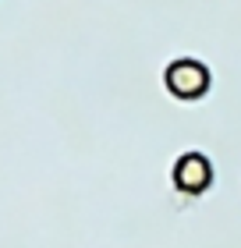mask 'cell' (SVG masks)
Masks as SVG:
<instances>
[{"label": "cell", "mask_w": 241, "mask_h": 248, "mask_svg": "<svg viewBox=\"0 0 241 248\" xmlns=\"http://www.w3.org/2000/svg\"><path fill=\"white\" fill-rule=\"evenodd\" d=\"M163 82L170 89V96H177V99H199V96H206V89H209V67H206L202 61L181 57L174 64H167Z\"/></svg>", "instance_id": "1"}, {"label": "cell", "mask_w": 241, "mask_h": 248, "mask_svg": "<svg viewBox=\"0 0 241 248\" xmlns=\"http://www.w3.org/2000/svg\"><path fill=\"white\" fill-rule=\"evenodd\" d=\"M174 185L185 195H202L206 188L213 185V163L206 160L202 153H185L174 163Z\"/></svg>", "instance_id": "2"}]
</instances>
